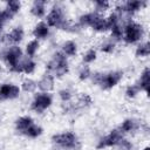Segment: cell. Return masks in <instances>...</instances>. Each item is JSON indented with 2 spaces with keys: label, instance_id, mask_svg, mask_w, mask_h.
I'll return each instance as SVG.
<instances>
[{
  "label": "cell",
  "instance_id": "484cf974",
  "mask_svg": "<svg viewBox=\"0 0 150 150\" xmlns=\"http://www.w3.org/2000/svg\"><path fill=\"white\" fill-rule=\"evenodd\" d=\"M21 7H22V4H21V1H18V0H9L5 4V9L13 18L21 11Z\"/></svg>",
  "mask_w": 150,
  "mask_h": 150
},
{
  "label": "cell",
  "instance_id": "277c9868",
  "mask_svg": "<svg viewBox=\"0 0 150 150\" xmlns=\"http://www.w3.org/2000/svg\"><path fill=\"white\" fill-rule=\"evenodd\" d=\"M145 28L142 23L130 20L123 26V39L122 41L127 45H135L139 43L144 38Z\"/></svg>",
  "mask_w": 150,
  "mask_h": 150
},
{
  "label": "cell",
  "instance_id": "74e56055",
  "mask_svg": "<svg viewBox=\"0 0 150 150\" xmlns=\"http://www.w3.org/2000/svg\"><path fill=\"white\" fill-rule=\"evenodd\" d=\"M142 150H150V146H149V145H146V146H144Z\"/></svg>",
  "mask_w": 150,
  "mask_h": 150
},
{
  "label": "cell",
  "instance_id": "5bb4252c",
  "mask_svg": "<svg viewBox=\"0 0 150 150\" xmlns=\"http://www.w3.org/2000/svg\"><path fill=\"white\" fill-rule=\"evenodd\" d=\"M29 12L36 19L45 18L46 14H47V1H43V0H35V1H33Z\"/></svg>",
  "mask_w": 150,
  "mask_h": 150
},
{
  "label": "cell",
  "instance_id": "52a82bcc",
  "mask_svg": "<svg viewBox=\"0 0 150 150\" xmlns=\"http://www.w3.org/2000/svg\"><path fill=\"white\" fill-rule=\"evenodd\" d=\"M53 104V95L50 93H35L30 101V109L36 114H42Z\"/></svg>",
  "mask_w": 150,
  "mask_h": 150
},
{
  "label": "cell",
  "instance_id": "5b68a950",
  "mask_svg": "<svg viewBox=\"0 0 150 150\" xmlns=\"http://www.w3.org/2000/svg\"><path fill=\"white\" fill-rule=\"evenodd\" d=\"M53 145L62 146L66 150H82V143L79 139L77 135L73 131L57 132L52 136Z\"/></svg>",
  "mask_w": 150,
  "mask_h": 150
},
{
  "label": "cell",
  "instance_id": "8992f818",
  "mask_svg": "<svg viewBox=\"0 0 150 150\" xmlns=\"http://www.w3.org/2000/svg\"><path fill=\"white\" fill-rule=\"evenodd\" d=\"M45 19H46L45 22L48 25L49 28L60 29L64 23V21L67 20L64 8L60 4H54L49 9V12L46 14Z\"/></svg>",
  "mask_w": 150,
  "mask_h": 150
},
{
  "label": "cell",
  "instance_id": "d6986e66",
  "mask_svg": "<svg viewBox=\"0 0 150 150\" xmlns=\"http://www.w3.org/2000/svg\"><path fill=\"white\" fill-rule=\"evenodd\" d=\"M36 67H38V63L34 61V59L22 57V60H21V70H22V74L32 75V74L35 73Z\"/></svg>",
  "mask_w": 150,
  "mask_h": 150
},
{
  "label": "cell",
  "instance_id": "9c48e42d",
  "mask_svg": "<svg viewBox=\"0 0 150 150\" xmlns=\"http://www.w3.org/2000/svg\"><path fill=\"white\" fill-rule=\"evenodd\" d=\"M20 86L15 83H2L0 84V102L15 100L20 96Z\"/></svg>",
  "mask_w": 150,
  "mask_h": 150
},
{
  "label": "cell",
  "instance_id": "f546056e",
  "mask_svg": "<svg viewBox=\"0 0 150 150\" xmlns=\"http://www.w3.org/2000/svg\"><path fill=\"white\" fill-rule=\"evenodd\" d=\"M74 95H75V94H74V90H71V89L68 88V87L60 89L59 93H57V96H59V98H60V101H61L62 103L71 102L73 98H74Z\"/></svg>",
  "mask_w": 150,
  "mask_h": 150
},
{
  "label": "cell",
  "instance_id": "603a6c76",
  "mask_svg": "<svg viewBox=\"0 0 150 150\" xmlns=\"http://www.w3.org/2000/svg\"><path fill=\"white\" fill-rule=\"evenodd\" d=\"M98 49L103 53V54H112L116 50V42L112 41L110 38H107L104 40L101 41V43L98 45Z\"/></svg>",
  "mask_w": 150,
  "mask_h": 150
},
{
  "label": "cell",
  "instance_id": "f1b7e54d",
  "mask_svg": "<svg viewBox=\"0 0 150 150\" xmlns=\"http://www.w3.org/2000/svg\"><path fill=\"white\" fill-rule=\"evenodd\" d=\"M109 32H110V36L109 38L112 41H115L116 43L122 41V39H123V25L122 23H117L116 26L110 28Z\"/></svg>",
  "mask_w": 150,
  "mask_h": 150
},
{
  "label": "cell",
  "instance_id": "7402d4cb",
  "mask_svg": "<svg viewBox=\"0 0 150 150\" xmlns=\"http://www.w3.org/2000/svg\"><path fill=\"white\" fill-rule=\"evenodd\" d=\"M39 49H40V41L36 40V39H33V40L27 42V45L25 47V54H26L27 57L34 59L35 55L38 54Z\"/></svg>",
  "mask_w": 150,
  "mask_h": 150
},
{
  "label": "cell",
  "instance_id": "d590c367",
  "mask_svg": "<svg viewBox=\"0 0 150 150\" xmlns=\"http://www.w3.org/2000/svg\"><path fill=\"white\" fill-rule=\"evenodd\" d=\"M5 35L6 33L4 32V28H0V46L5 43Z\"/></svg>",
  "mask_w": 150,
  "mask_h": 150
},
{
  "label": "cell",
  "instance_id": "e575fe53",
  "mask_svg": "<svg viewBox=\"0 0 150 150\" xmlns=\"http://www.w3.org/2000/svg\"><path fill=\"white\" fill-rule=\"evenodd\" d=\"M12 19H13V16L5 8H0V28H4L5 25L7 22H9Z\"/></svg>",
  "mask_w": 150,
  "mask_h": 150
},
{
  "label": "cell",
  "instance_id": "4dcf8cb0",
  "mask_svg": "<svg viewBox=\"0 0 150 150\" xmlns=\"http://www.w3.org/2000/svg\"><path fill=\"white\" fill-rule=\"evenodd\" d=\"M91 74H93V70H91V68L88 66V64H81L80 67H79V70H77V77H79V80L80 81H87V80H89L90 79V76H91Z\"/></svg>",
  "mask_w": 150,
  "mask_h": 150
},
{
  "label": "cell",
  "instance_id": "3957f363",
  "mask_svg": "<svg viewBox=\"0 0 150 150\" xmlns=\"http://www.w3.org/2000/svg\"><path fill=\"white\" fill-rule=\"evenodd\" d=\"M46 70L55 79H61L69 73V61L60 50L55 52L46 63Z\"/></svg>",
  "mask_w": 150,
  "mask_h": 150
},
{
  "label": "cell",
  "instance_id": "7c38bea8",
  "mask_svg": "<svg viewBox=\"0 0 150 150\" xmlns=\"http://www.w3.org/2000/svg\"><path fill=\"white\" fill-rule=\"evenodd\" d=\"M36 83L38 90H40V93H50L55 88V77L49 73H45L39 79V81H36Z\"/></svg>",
  "mask_w": 150,
  "mask_h": 150
},
{
  "label": "cell",
  "instance_id": "e0dca14e",
  "mask_svg": "<svg viewBox=\"0 0 150 150\" xmlns=\"http://www.w3.org/2000/svg\"><path fill=\"white\" fill-rule=\"evenodd\" d=\"M136 84L138 86L139 90L148 94L149 93V87H150V68L146 66L143 68V70L141 71V75L136 82Z\"/></svg>",
  "mask_w": 150,
  "mask_h": 150
},
{
  "label": "cell",
  "instance_id": "9a60e30c",
  "mask_svg": "<svg viewBox=\"0 0 150 150\" xmlns=\"http://www.w3.org/2000/svg\"><path fill=\"white\" fill-rule=\"evenodd\" d=\"M35 123L34 120L28 116V115H23V116H20L15 120V123H14V127H15V131L20 135H25V132L27 131V129L33 124Z\"/></svg>",
  "mask_w": 150,
  "mask_h": 150
},
{
  "label": "cell",
  "instance_id": "6da1fadb",
  "mask_svg": "<svg viewBox=\"0 0 150 150\" xmlns=\"http://www.w3.org/2000/svg\"><path fill=\"white\" fill-rule=\"evenodd\" d=\"M22 57H23V50L18 45H12L0 48V60L4 61L8 70L13 74H22L21 70Z\"/></svg>",
  "mask_w": 150,
  "mask_h": 150
},
{
  "label": "cell",
  "instance_id": "836d02e7",
  "mask_svg": "<svg viewBox=\"0 0 150 150\" xmlns=\"http://www.w3.org/2000/svg\"><path fill=\"white\" fill-rule=\"evenodd\" d=\"M114 148L116 150H134V143L130 139L123 137Z\"/></svg>",
  "mask_w": 150,
  "mask_h": 150
},
{
  "label": "cell",
  "instance_id": "ffe728a7",
  "mask_svg": "<svg viewBox=\"0 0 150 150\" xmlns=\"http://www.w3.org/2000/svg\"><path fill=\"white\" fill-rule=\"evenodd\" d=\"M150 55V43L149 41H141L135 48V56L137 59H146Z\"/></svg>",
  "mask_w": 150,
  "mask_h": 150
},
{
  "label": "cell",
  "instance_id": "1f68e13d",
  "mask_svg": "<svg viewBox=\"0 0 150 150\" xmlns=\"http://www.w3.org/2000/svg\"><path fill=\"white\" fill-rule=\"evenodd\" d=\"M93 6H94V12L95 13L103 15V13H105L111 7V4L109 1H105V0H97V1L93 2Z\"/></svg>",
  "mask_w": 150,
  "mask_h": 150
},
{
  "label": "cell",
  "instance_id": "2e32d148",
  "mask_svg": "<svg viewBox=\"0 0 150 150\" xmlns=\"http://www.w3.org/2000/svg\"><path fill=\"white\" fill-rule=\"evenodd\" d=\"M66 57H74L79 53V45L74 40H66L61 45V50H60Z\"/></svg>",
  "mask_w": 150,
  "mask_h": 150
},
{
  "label": "cell",
  "instance_id": "83f0119b",
  "mask_svg": "<svg viewBox=\"0 0 150 150\" xmlns=\"http://www.w3.org/2000/svg\"><path fill=\"white\" fill-rule=\"evenodd\" d=\"M42 132H43L42 127H41L40 124L33 123V124H32V125H30V127L27 129V131L25 132V135H23V136H26V137H28V138L34 139V138L40 137V136L42 135Z\"/></svg>",
  "mask_w": 150,
  "mask_h": 150
},
{
  "label": "cell",
  "instance_id": "4316f807",
  "mask_svg": "<svg viewBox=\"0 0 150 150\" xmlns=\"http://www.w3.org/2000/svg\"><path fill=\"white\" fill-rule=\"evenodd\" d=\"M97 59V49L91 47V48H88L83 54H82V63L83 64H90L93 62H95Z\"/></svg>",
  "mask_w": 150,
  "mask_h": 150
},
{
  "label": "cell",
  "instance_id": "4fadbf2b",
  "mask_svg": "<svg viewBox=\"0 0 150 150\" xmlns=\"http://www.w3.org/2000/svg\"><path fill=\"white\" fill-rule=\"evenodd\" d=\"M32 34L34 36V39L36 40H45L48 39V36L50 35V28L48 27V25L45 21H39L38 23L34 25L33 29H32Z\"/></svg>",
  "mask_w": 150,
  "mask_h": 150
},
{
  "label": "cell",
  "instance_id": "ac0fdd59",
  "mask_svg": "<svg viewBox=\"0 0 150 150\" xmlns=\"http://www.w3.org/2000/svg\"><path fill=\"white\" fill-rule=\"evenodd\" d=\"M89 28H91L96 33L109 32V28H108V25H107V21H105V16H103L102 14H97V13H95L94 20H93Z\"/></svg>",
  "mask_w": 150,
  "mask_h": 150
},
{
  "label": "cell",
  "instance_id": "8fae6325",
  "mask_svg": "<svg viewBox=\"0 0 150 150\" xmlns=\"http://www.w3.org/2000/svg\"><path fill=\"white\" fill-rule=\"evenodd\" d=\"M141 125H142V122L139 120L134 118V117H128L122 121V123L120 124L118 128L124 135H127V134H135V132L139 131Z\"/></svg>",
  "mask_w": 150,
  "mask_h": 150
},
{
  "label": "cell",
  "instance_id": "30bf717a",
  "mask_svg": "<svg viewBox=\"0 0 150 150\" xmlns=\"http://www.w3.org/2000/svg\"><path fill=\"white\" fill-rule=\"evenodd\" d=\"M25 38V29L21 26L13 27L8 33L5 35V43L6 46H12V45H18L22 42Z\"/></svg>",
  "mask_w": 150,
  "mask_h": 150
},
{
  "label": "cell",
  "instance_id": "7a4b0ae2",
  "mask_svg": "<svg viewBox=\"0 0 150 150\" xmlns=\"http://www.w3.org/2000/svg\"><path fill=\"white\" fill-rule=\"evenodd\" d=\"M124 77V70L115 69L109 71H94L90 81L94 86L100 87L102 90H110L115 88Z\"/></svg>",
  "mask_w": 150,
  "mask_h": 150
},
{
  "label": "cell",
  "instance_id": "44dd1931",
  "mask_svg": "<svg viewBox=\"0 0 150 150\" xmlns=\"http://www.w3.org/2000/svg\"><path fill=\"white\" fill-rule=\"evenodd\" d=\"M20 89H21V91H23L26 94H34L38 90V83L35 80H33L30 77H26L22 80V82L20 84Z\"/></svg>",
  "mask_w": 150,
  "mask_h": 150
},
{
  "label": "cell",
  "instance_id": "d6a6232c",
  "mask_svg": "<svg viewBox=\"0 0 150 150\" xmlns=\"http://www.w3.org/2000/svg\"><path fill=\"white\" fill-rule=\"evenodd\" d=\"M139 93H141V90H139V88H138V86H137L136 83L128 84V86L125 87V90H124L125 97H127V98H130V100L137 97V95H138Z\"/></svg>",
  "mask_w": 150,
  "mask_h": 150
},
{
  "label": "cell",
  "instance_id": "d4e9b609",
  "mask_svg": "<svg viewBox=\"0 0 150 150\" xmlns=\"http://www.w3.org/2000/svg\"><path fill=\"white\" fill-rule=\"evenodd\" d=\"M75 103H76L77 107L82 110V109L89 108V107L93 104V97H91L88 93H81V94L77 96V100H76Z\"/></svg>",
  "mask_w": 150,
  "mask_h": 150
},
{
  "label": "cell",
  "instance_id": "ba28073f",
  "mask_svg": "<svg viewBox=\"0 0 150 150\" xmlns=\"http://www.w3.org/2000/svg\"><path fill=\"white\" fill-rule=\"evenodd\" d=\"M124 137V134L120 130V128H114L112 130H110L109 134L102 136L97 143H96V149L97 150H103L107 148H114L122 138Z\"/></svg>",
  "mask_w": 150,
  "mask_h": 150
},
{
  "label": "cell",
  "instance_id": "cb8c5ba5",
  "mask_svg": "<svg viewBox=\"0 0 150 150\" xmlns=\"http://www.w3.org/2000/svg\"><path fill=\"white\" fill-rule=\"evenodd\" d=\"M94 16H95V12H86V13H82L79 18H77V23L82 27V29L87 28V27H90L93 20H94Z\"/></svg>",
  "mask_w": 150,
  "mask_h": 150
},
{
  "label": "cell",
  "instance_id": "8d00e7d4",
  "mask_svg": "<svg viewBox=\"0 0 150 150\" xmlns=\"http://www.w3.org/2000/svg\"><path fill=\"white\" fill-rule=\"evenodd\" d=\"M52 150H66V149H63L62 146H59V145H53Z\"/></svg>",
  "mask_w": 150,
  "mask_h": 150
}]
</instances>
